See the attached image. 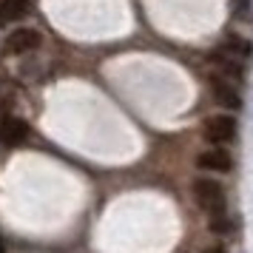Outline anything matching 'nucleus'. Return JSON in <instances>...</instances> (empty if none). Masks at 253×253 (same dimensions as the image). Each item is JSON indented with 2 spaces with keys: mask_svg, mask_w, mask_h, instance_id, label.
<instances>
[{
  "mask_svg": "<svg viewBox=\"0 0 253 253\" xmlns=\"http://www.w3.org/2000/svg\"><path fill=\"white\" fill-rule=\"evenodd\" d=\"M32 12V0H0V29L20 23Z\"/></svg>",
  "mask_w": 253,
  "mask_h": 253,
  "instance_id": "7",
  "label": "nucleus"
},
{
  "mask_svg": "<svg viewBox=\"0 0 253 253\" xmlns=\"http://www.w3.org/2000/svg\"><path fill=\"white\" fill-rule=\"evenodd\" d=\"M236 134H239V123L233 114H211L202 123V137L211 145H228L236 139Z\"/></svg>",
  "mask_w": 253,
  "mask_h": 253,
  "instance_id": "2",
  "label": "nucleus"
},
{
  "mask_svg": "<svg viewBox=\"0 0 253 253\" xmlns=\"http://www.w3.org/2000/svg\"><path fill=\"white\" fill-rule=\"evenodd\" d=\"M208 228L213 230V233H228V230H230V219H228V213H222V216H211Z\"/></svg>",
  "mask_w": 253,
  "mask_h": 253,
  "instance_id": "10",
  "label": "nucleus"
},
{
  "mask_svg": "<svg viewBox=\"0 0 253 253\" xmlns=\"http://www.w3.org/2000/svg\"><path fill=\"white\" fill-rule=\"evenodd\" d=\"M205 253H228V251H225V248H208Z\"/></svg>",
  "mask_w": 253,
  "mask_h": 253,
  "instance_id": "11",
  "label": "nucleus"
},
{
  "mask_svg": "<svg viewBox=\"0 0 253 253\" xmlns=\"http://www.w3.org/2000/svg\"><path fill=\"white\" fill-rule=\"evenodd\" d=\"M26 139H29V126H26L23 120L6 117V120L0 123V145L14 148V145H23Z\"/></svg>",
  "mask_w": 253,
  "mask_h": 253,
  "instance_id": "6",
  "label": "nucleus"
},
{
  "mask_svg": "<svg viewBox=\"0 0 253 253\" xmlns=\"http://www.w3.org/2000/svg\"><path fill=\"white\" fill-rule=\"evenodd\" d=\"M208 83H211V91H213V100H216L219 105H225V108H239L242 105V97H239V88L233 85V80H225V77H219V74H213V77H208Z\"/></svg>",
  "mask_w": 253,
  "mask_h": 253,
  "instance_id": "5",
  "label": "nucleus"
},
{
  "mask_svg": "<svg viewBox=\"0 0 253 253\" xmlns=\"http://www.w3.org/2000/svg\"><path fill=\"white\" fill-rule=\"evenodd\" d=\"M213 63L219 66V71L228 77V80H242L245 77V66H242V60L236 57H230V54H225V51H219V54H213Z\"/></svg>",
  "mask_w": 253,
  "mask_h": 253,
  "instance_id": "9",
  "label": "nucleus"
},
{
  "mask_svg": "<svg viewBox=\"0 0 253 253\" xmlns=\"http://www.w3.org/2000/svg\"><path fill=\"white\" fill-rule=\"evenodd\" d=\"M40 43H43V35L37 32L35 26H17V29H12L6 35L3 51L6 54H29V51L40 48Z\"/></svg>",
  "mask_w": 253,
  "mask_h": 253,
  "instance_id": "3",
  "label": "nucleus"
},
{
  "mask_svg": "<svg viewBox=\"0 0 253 253\" xmlns=\"http://www.w3.org/2000/svg\"><path fill=\"white\" fill-rule=\"evenodd\" d=\"M196 165H199L202 171H211V173H228L230 168H233V157H230V151H225L222 145H211V148H205L196 157Z\"/></svg>",
  "mask_w": 253,
  "mask_h": 253,
  "instance_id": "4",
  "label": "nucleus"
},
{
  "mask_svg": "<svg viewBox=\"0 0 253 253\" xmlns=\"http://www.w3.org/2000/svg\"><path fill=\"white\" fill-rule=\"evenodd\" d=\"M0 253H3V239H0Z\"/></svg>",
  "mask_w": 253,
  "mask_h": 253,
  "instance_id": "12",
  "label": "nucleus"
},
{
  "mask_svg": "<svg viewBox=\"0 0 253 253\" xmlns=\"http://www.w3.org/2000/svg\"><path fill=\"white\" fill-rule=\"evenodd\" d=\"M219 48H222L225 54H230V57L242 60V63L253 54V43L248 40V37H242V35H228V40H225Z\"/></svg>",
  "mask_w": 253,
  "mask_h": 253,
  "instance_id": "8",
  "label": "nucleus"
},
{
  "mask_svg": "<svg viewBox=\"0 0 253 253\" xmlns=\"http://www.w3.org/2000/svg\"><path fill=\"white\" fill-rule=\"evenodd\" d=\"M194 199L208 216H222V213H228L225 185L219 182V179H213V176H199V179H196L194 182Z\"/></svg>",
  "mask_w": 253,
  "mask_h": 253,
  "instance_id": "1",
  "label": "nucleus"
}]
</instances>
